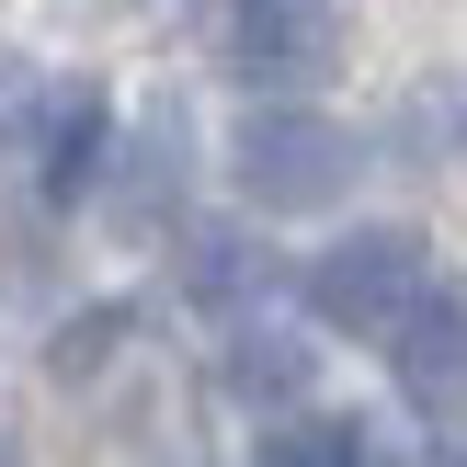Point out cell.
I'll use <instances>...</instances> for the list:
<instances>
[{
    "label": "cell",
    "mask_w": 467,
    "mask_h": 467,
    "mask_svg": "<svg viewBox=\"0 0 467 467\" xmlns=\"http://www.w3.org/2000/svg\"><path fill=\"white\" fill-rule=\"evenodd\" d=\"M354 171H365L354 126H331V114H308V103H263L228 137V182H240L263 217H319V205L354 194Z\"/></svg>",
    "instance_id": "6da1fadb"
},
{
    "label": "cell",
    "mask_w": 467,
    "mask_h": 467,
    "mask_svg": "<svg viewBox=\"0 0 467 467\" xmlns=\"http://www.w3.org/2000/svg\"><path fill=\"white\" fill-rule=\"evenodd\" d=\"M433 285V251H422V228H354V240H331L308 263V308L331 319V331H365V342H388L400 331V308Z\"/></svg>",
    "instance_id": "7a4b0ae2"
},
{
    "label": "cell",
    "mask_w": 467,
    "mask_h": 467,
    "mask_svg": "<svg viewBox=\"0 0 467 467\" xmlns=\"http://www.w3.org/2000/svg\"><path fill=\"white\" fill-rule=\"evenodd\" d=\"M228 68L251 91H308L342 68V12L331 0H228Z\"/></svg>",
    "instance_id": "3957f363"
},
{
    "label": "cell",
    "mask_w": 467,
    "mask_h": 467,
    "mask_svg": "<svg viewBox=\"0 0 467 467\" xmlns=\"http://www.w3.org/2000/svg\"><path fill=\"white\" fill-rule=\"evenodd\" d=\"M182 171H194V126H182V103H149L126 137V160H114V217L126 228H160L182 205Z\"/></svg>",
    "instance_id": "277c9868"
},
{
    "label": "cell",
    "mask_w": 467,
    "mask_h": 467,
    "mask_svg": "<svg viewBox=\"0 0 467 467\" xmlns=\"http://www.w3.org/2000/svg\"><path fill=\"white\" fill-rule=\"evenodd\" d=\"M388 365H400V388L422 410H445V400H467V308L456 296H410L400 308V331H388Z\"/></svg>",
    "instance_id": "5b68a950"
},
{
    "label": "cell",
    "mask_w": 467,
    "mask_h": 467,
    "mask_svg": "<svg viewBox=\"0 0 467 467\" xmlns=\"http://www.w3.org/2000/svg\"><path fill=\"white\" fill-rule=\"evenodd\" d=\"M103 137H114V103L91 80H68L57 103H35V182H46V205H68L103 171Z\"/></svg>",
    "instance_id": "8992f818"
},
{
    "label": "cell",
    "mask_w": 467,
    "mask_h": 467,
    "mask_svg": "<svg viewBox=\"0 0 467 467\" xmlns=\"http://www.w3.org/2000/svg\"><path fill=\"white\" fill-rule=\"evenodd\" d=\"M217 388H228L240 410H296V400L319 388V342H296V331H228Z\"/></svg>",
    "instance_id": "52a82bcc"
},
{
    "label": "cell",
    "mask_w": 467,
    "mask_h": 467,
    "mask_svg": "<svg viewBox=\"0 0 467 467\" xmlns=\"http://www.w3.org/2000/svg\"><path fill=\"white\" fill-rule=\"evenodd\" d=\"M263 240H240V228H194V240H182V296H194V308H251V296H263Z\"/></svg>",
    "instance_id": "ba28073f"
},
{
    "label": "cell",
    "mask_w": 467,
    "mask_h": 467,
    "mask_svg": "<svg viewBox=\"0 0 467 467\" xmlns=\"http://www.w3.org/2000/svg\"><path fill=\"white\" fill-rule=\"evenodd\" d=\"M251 467H365V422H342V410H285V422L251 445Z\"/></svg>",
    "instance_id": "9c48e42d"
},
{
    "label": "cell",
    "mask_w": 467,
    "mask_h": 467,
    "mask_svg": "<svg viewBox=\"0 0 467 467\" xmlns=\"http://www.w3.org/2000/svg\"><path fill=\"white\" fill-rule=\"evenodd\" d=\"M126 331H137V308H126V296H103V308H80V319H68L57 342H46V377H57V388L103 377V365L126 354Z\"/></svg>",
    "instance_id": "30bf717a"
},
{
    "label": "cell",
    "mask_w": 467,
    "mask_h": 467,
    "mask_svg": "<svg viewBox=\"0 0 467 467\" xmlns=\"http://www.w3.org/2000/svg\"><path fill=\"white\" fill-rule=\"evenodd\" d=\"M12 103H23V68H12V57H0V114H12Z\"/></svg>",
    "instance_id": "8fae6325"
}]
</instances>
